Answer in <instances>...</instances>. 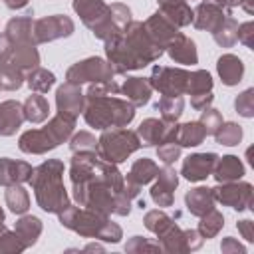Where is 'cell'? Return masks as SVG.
<instances>
[{
	"mask_svg": "<svg viewBox=\"0 0 254 254\" xmlns=\"http://www.w3.org/2000/svg\"><path fill=\"white\" fill-rule=\"evenodd\" d=\"M75 30V24L69 16L65 14H54V16H46L34 22V40L36 44H46V42H54L60 38H67L71 36Z\"/></svg>",
	"mask_w": 254,
	"mask_h": 254,
	"instance_id": "obj_13",
	"label": "cell"
},
{
	"mask_svg": "<svg viewBox=\"0 0 254 254\" xmlns=\"http://www.w3.org/2000/svg\"><path fill=\"white\" fill-rule=\"evenodd\" d=\"M147 34L151 36V40L159 46V48H167V44L179 34V28L175 24H171L161 12H155L153 16H149L145 22H143Z\"/></svg>",
	"mask_w": 254,
	"mask_h": 254,
	"instance_id": "obj_19",
	"label": "cell"
},
{
	"mask_svg": "<svg viewBox=\"0 0 254 254\" xmlns=\"http://www.w3.org/2000/svg\"><path fill=\"white\" fill-rule=\"evenodd\" d=\"M28 183L32 185L36 202L42 210L60 214L64 208L71 204L67 190L64 187V163L60 159H48L42 165H38L32 171Z\"/></svg>",
	"mask_w": 254,
	"mask_h": 254,
	"instance_id": "obj_3",
	"label": "cell"
},
{
	"mask_svg": "<svg viewBox=\"0 0 254 254\" xmlns=\"http://www.w3.org/2000/svg\"><path fill=\"white\" fill-rule=\"evenodd\" d=\"M212 99H214L212 91H206V93H198V95H192V97H190V105H192V109H196V111H202V109L210 107Z\"/></svg>",
	"mask_w": 254,
	"mask_h": 254,
	"instance_id": "obj_52",
	"label": "cell"
},
{
	"mask_svg": "<svg viewBox=\"0 0 254 254\" xmlns=\"http://www.w3.org/2000/svg\"><path fill=\"white\" fill-rule=\"evenodd\" d=\"M212 91V77L206 69H196L190 75V85H189V95H198V93H206Z\"/></svg>",
	"mask_w": 254,
	"mask_h": 254,
	"instance_id": "obj_42",
	"label": "cell"
},
{
	"mask_svg": "<svg viewBox=\"0 0 254 254\" xmlns=\"http://www.w3.org/2000/svg\"><path fill=\"white\" fill-rule=\"evenodd\" d=\"M30 0H4V4L10 8V10H20V8H26Z\"/></svg>",
	"mask_w": 254,
	"mask_h": 254,
	"instance_id": "obj_55",
	"label": "cell"
},
{
	"mask_svg": "<svg viewBox=\"0 0 254 254\" xmlns=\"http://www.w3.org/2000/svg\"><path fill=\"white\" fill-rule=\"evenodd\" d=\"M220 250L224 252V254H244L246 252V246L244 244H240L236 238H232V236H226V238H222V242H220Z\"/></svg>",
	"mask_w": 254,
	"mask_h": 254,
	"instance_id": "obj_51",
	"label": "cell"
},
{
	"mask_svg": "<svg viewBox=\"0 0 254 254\" xmlns=\"http://www.w3.org/2000/svg\"><path fill=\"white\" fill-rule=\"evenodd\" d=\"M10 56H12V40L2 32L0 34V64L8 62Z\"/></svg>",
	"mask_w": 254,
	"mask_h": 254,
	"instance_id": "obj_54",
	"label": "cell"
},
{
	"mask_svg": "<svg viewBox=\"0 0 254 254\" xmlns=\"http://www.w3.org/2000/svg\"><path fill=\"white\" fill-rule=\"evenodd\" d=\"M236 40L238 42H242L246 48H254V22L252 20H248V22H244V24H240L238 26V32H236Z\"/></svg>",
	"mask_w": 254,
	"mask_h": 254,
	"instance_id": "obj_50",
	"label": "cell"
},
{
	"mask_svg": "<svg viewBox=\"0 0 254 254\" xmlns=\"http://www.w3.org/2000/svg\"><path fill=\"white\" fill-rule=\"evenodd\" d=\"M22 107H24V119L30 123H42L50 115V103L40 93L28 95V99L22 103Z\"/></svg>",
	"mask_w": 254,
	"mask_h": 254,
	"instance_id": "obj_32",
	"label": "cell"
},
{
	"mask_svg": "<svg viewBox=\"0 0 254 254\" xmlns=\"http://www.w3.org/2000/svg\"><path fill=\"white\" fill-rule=\"evenodd\" d=\"M216 161H218V155L216 153H192V155H189L183 161L181 175L187 181H190V183L204 181L206 177L212 175Z\"/></svg>",
	"mask_w": 254,
	"mask_h": 254,
	"instance_id": "obj_16",
	"label": "cell"
},
{
	"mask_svg": "<svg viewBox=\"0 0 254 254\" xmlns=\"http://www.w3.org/2000/svg\"><path fill=\"white\" fill-rule=\"evenodd\" d=\"M206 137L204 127L200 125V121H189L183 125H177V133H175V143L181 147H198Z\"/></svg>",
	"mask_w": 254,
	"mask_h": 254,
	"instance_id": "obj_30",
	"label": "cell"
},
{
	"mask_svg": "<svg viewBox=\"0 0 254 254\" xmlns=\"http://www.w3.org/2000/svg\"><path fill=\"white\" fill-rule=\"evenodd\" d=\"M234 109L236 113H240L242 117H254V89L248 87L244 89L240 95H236L234 99Z\"/></svg>",
	"mask_w": 254,
	"mask_h": 254,
	"instance_id": "obj_46",
	"label": "cell"
},
{
	"mask_svg": "<svg viewBox=\"0 0 254 254\" xmlns=\"http://www.w3.org/2000/svg\"><path fill=\"white\" fill-rule=\"evenodd\" d=\"M125 252H161V244L159 242H151L143 236H133L127 244H125Z\"/></svg>",
	"mask_w": 254,
	"mask_h": 254,
	"instance_id": "obj_48",
	"label": "cell"
},
{
	"mask_svg": "<svg viewBox=\"0 0 254 254\" xmlns=\"http://www.w3.org/2000/svg\"><path fill=\"white\" fill-rule=\"evenodd\" d=\"M16 234L22 238V242L26 244V248L34 246L42 234V220L34 214H24L16 220Z\"/></svg>",
	"mask_w": 254,
	"mask_h": 254,
	"instance_id": "obj_31",
	"label": "cell"
},
{
	"mask_svg": "<svg viewBox=\"0 0 254 254\" xmlns=\"http://www.w3.org/2000/svg\"><path fill=\"white\" fill-rule=\"evenodd\" d=\"M24 107L22 103L14 101V99H8V101H2L0 103V135L2 137H10L14 135L22 123H24Z\"/></svg>",
	"mask_w": 254,
	"mask_h": 254,
	"instance_id": "obj_22",
	"label": "cell"
},
{
	"mask_svg": "<svg viewBox=\"0 0 254 254\" xmlns=\"http://www.w3.org/2000/svg\"><path fill=\"white\" fill-rule=\"evenodd\" d=\"M165 54L151 36L147 34L143 22H129L123 32L105 40V56L115 73H127L133 69H143Z\"/></svg>",
	"mask_w": 254,
	"mask_h": 254,
	"instance_id": "obj_2",
	"label": "cell"
},
{
	"mask_svg": "<svg viewBox=\"0 0 254 254\" xmlns=\"http://www.w3.org/2000/svg\"><path fill=\"white\" fill-rule=\"evenodd\" d=\"M139 147H141V141L135 131H131L127 127H111V129H105L101 133V137L97 139L95 153L99 159L119 165V163L127 161V157L133 155Z\"/></svg>",
	"mask_w": 254,
	"mask_h": 254,
	"instance_id": "obj_7",
	"label": "cell"
},
{
	"mask_svg": "<svg viewBox=\"0 0 254 254\" xmlns=\"http://www.w3.org/2000/svg\"><path fill=\"white\" fill-rule=\"evenodd\" d=\"M4 216H6V214H4V210H2V206H0V222H4Z\"/></svg>",
	"mask_w": 254,
	"mask_h": 254,
	"instance_id": "obj_59",
	"label": "cell"
},
{
	"mask_svg": "<svg viewBox=\"0 0 254 254\" xmlns=\"http://www.w3.org/2000/svg\"><path fill=\"white\" fill-rule=\"evenodd\" d=\"M4 230H6V226H4V222H0V234H2Z\"/></svg>",
	"mask_w": 254,
	"mask_h": 254,
	"instance_id": "obj_60",
	"label": "cell"
},
{
	"mask_svg": "<svg viewBox=\"0 0 254 254\" xmlns=\"http://www.w3.org/2000/svg\"><path fill=\"white\" fill-rule=\"evenodd\" d=\"M119 91L125 95L129 103H133L135 107H143L145 103H149L153 87L145 77H127L125 83L119 87Z\"/></svg>",
	"mask_w": 254,
	"mask_h": 254,
	"instance_id": "obj_26",
	"label": "cell"
},
{
	"mask_svg": "<svg viewBox=\"0 0 254 254\" xmlns=\"http://www.w3.org/2000/svg\"><path fill=\"white\" fill-rule=\"evenodd\" d=\"M236 32H238V22H236V18H232L228 14L224 18V22L212 32V38L220 48H230L236 44Z\"/></svg>",
	"mask_w": 254,
	"mask_h": 254,
	"instance_id": "obj_39",
	"label": "cell"
},
{
	"mask_svg": "<svg viewBox=\"0 0 254 254\" xmlns=\"http://www.w3.org/2000/svg\"><path fill=\"white\" fill-rule=\"evenodd\" d=\"M157 173H159V165H157L153 159L143 157V159H137V161L131 165V169H129L125 181L131 183V185L143 187V185L151 183V181L157 177Z\"/></svg>",
	"mask_w": 254,
	"mask_h": 254,
	"instance_id": "obj_29",
	"label": "cell"
},
{
	"mask_svg": "<svg viewBox=\"0 0 254 254\" xmlns=\"http://www.w3.org/2000/svg\"><path fill=\"white\" fill-rule=\"evenodd\" d=\"M222 226H224L222 212L216 210V208H212V210H208L206 214L200 216V222H198V228L196 230H198V234L202 238H214L222 230Z\"/></svg>",
	"mask_w": 254,
	"mask_h": 254,
	"instance_id": "obj_37",
	"label": "cell"
},
{
	"mask_svg": "<svg viewBox=\"0 0 254 254\" xmlns=\"http://www.w3.org/2000/svg\"><path fill=\"white\" fill-rule=\"evenodd\" d=\"M181 145H177V143H161V145H157V157H159V161H163L165 165H173L179 157H181Z\"/></svg>",
	"mask_w": 254,
	"mask_h": 254,
	"instance_id": "obj_49",
	"label": "cell"
},
{
	"mask_svg": "<svg viewBox=\"0 0 254 254\" xmlns=\"http://www.w3.org/2000/svg\"><path fill=\"white\" fill-rule=\"evenodd\" d=\"M206 2H214V4H218V6L226 8V10H230V8H234V6H240L242 0H206Z\"/></svg>",
	"mask_w": 254,
	"mask_h": 254,
	"instance_id": "obj_56",
	"label": "cell"
},
{
	"mask_svg": "<svg viewBox=\"0 0 254 254\" xmlns=\"http://www.w3.org/2000/svg\"><path fill=\"white\" fill-rule=\"evenodd\" d=\"M73 127H75L73 117L58 113L56 117H52L48 121V125H44L40 129L24 131L18 139V147L22 153H28V155H44V153L56 149L58 145L69 141V137L73 135Z\"/></svg>",
	"mask_w": 254,
	"mask_h": 254,
	"instance_id": "obj_6",
	"label": "cell"
},
{
	"mask_svg": "<svg viewBox=\"0 0 254 254\" xmlns=\"http://www.w3.org/2000/svg\"><path fill=\"white\" fill-rule=\"evenodd\" d=\"M24 81H26V73L22 69H18L8 62L0 64V89L14 91V89H20Z\"/></svg>",
	"mask_w": 254,
	"mask_h": 254,
	"instance_id": "obj_38",
	"label": "cell"
},
{
	"mask_svg": "<svg viewBox=\"0 0 254 254\" xmlns=\"http://www.w3.org/2000/svg\"><path fill=\"white\" fill-rule=\"evenodd\" d=\"M159 12L177 28H185L192 24V8L187 0H157Z\"/></svg>",
	"mask_w": 254,
	"mask_h": 254,
	"instance_id": "obj_24",
	"label": "cell"
},
{
	"mask_svg": "<svg viewBox=\"0 0 254 254\" xmlns=\"http://www.w3.org/2000/svg\"><path fill=\"white\" fill-rule=\"evenodd\" d=\"M143 222H145V228H147V230H151L153 234H161V232L173 222V218H171L167 212L155 208V210H149V212L145 214Z\"/></svg>",
	"mask_w": 254,
	"mask_h": 254,
	"instance_id": "obj_41",
	"label": "cell"
},
{
	"mask_svg": "<svg viewBox=\"0 0 254 254\" xmlns=\"http://www.w3.org/2000/svg\"><path fill=\"white\" fill-rule=\"evenodd\" d=\"M236 228L246 242H254V222L252 220H238Z\"/></svg>",
	"mask_w": 254,
	"mask_h": 254,
	"instance_id": "obj_53",
	"label": "cell"
},
{
	"mask_svg": "<svg viewBox=\"0 0 254 254\" xmlns=\"http://www.w3.org/2000/svg\"><path fill=\"white\" fill-rule=\"evenodd\" d=\"M212 177L216 179V183H230V181H238L244 177V165L236 155H224L218 157Z\"/></svg>",
	"mask_w": 254,
	"mask_h": 254,
	"instance_id": "obj_28",
	"label": "cell"
},
{
	"mask_svg": "<svg viewBox=\"0 0 254 254\" xmlns=\"http://www.w3.org/2000/svg\"><path fill=\"white\" fill-rule=\"evenodd\" d=\"M155 109L161 113V119L167 123H177L185 109L183 95H161V99L155 103Z\"/></svg>",
	"mask_w": 254,
	"mask_h": 254,
	"instance_id": "obj_34",
	"label": "cell"
},
{
	"mask_svg": "<svg viewBox=\"0 0 254 254\" xmlns=\"http://www.w3.org/2000/svg\"><path fill=\"white\" fill-rule=\"evenodd\" d=\"M85 250H103L99 244H89V246H85Z\"/></svg>",
	"mask_w": 254,
	"mask_h": 254,
	"instance_id": "obj_58",
	"label": "cell"
},
{
	"mask_svg": "<svg viewBox=\"0 0 254 254\" xmlns=\"http://www.w3.org/2000/svg\"><path fill=\"white\" fill-rule=\"evenodd\" d=\"M119 93V85L113 81V79H107V81H93L87 91H85V97H99V95H115Z\"/></svg>",
	"mask_w": 254,
	"mask_h": 254,
	"instance_id": "obj_47",
	"label": "cell"
},
{
	"mask_svg": "<svg viewBox=\"0 0 254 254\" xmlns=\"http://www.w3.org/2000/svg\"><path fill=\"white\" fill-rule=\"evenodd\" d=\"M214 139H216V143H218V145L234 147V145H238V143H240V139H242V127H240L238 123H232V121L222 123V125L216 129Z\"/></svg>",
	"mask_w": 254,
	"mask_h": 254,
	"instance_id": "obj_40",
	"label": "cell"
},
{
	"mask_svg": "<svg viewBox=\"0 0 254 254\" xmlns=\"http://www.w3.org/2000/svg\"><path fill=\"white\" fill-rule=\"evenodd\" d=\"M60 224L73 230L75 234L83 236V238H99L103 242H119L123 238V230L117 222H113L109 216L91 210V208H79L69 204L67 208H64L60 214Z\"/></svg>",
	"mask_w": 254,
	"mask_h": 254,
	"instance_id": "obj_4",
	"label": "cell"
},
{
	"mask_svg": "<svg viewBox=\"0 0 254 254\" xmlns=\"http://www.w3.org/2000/svg\"><path fill=\"white\" fill-rule=\"evenodd\" d=\"M230 12L214 2H200L194 10H192V26L196 30H202V32H214L222 22L224 18L228 16Z\"/></svg>",
	"mask_w": 254,
	"mask_h": 254,
	"instance_id": "obj_18",
	"label": "cell"
},
{
	"mask_svg": "<svg viewBox=\"0 0 254 254\" xmlns=\"http://www.w3.org/2000/svg\"><path fill=\"white\" fill-rule=\"evenodd\" d=\"M198 121H200V125L204 127L206 135H214L216 129L224 123V121H222V113H220L218 109H214V107H206V109H202Z\"/></svg>",
	"mask_w": 254,
	"mask_h": 254,
	"instance_id": "obj_45",
	"label": "cell"
},
{
	"mask_svg": "<svg viewBox=\"0 0 254 254\" xmlns=\"http://www.w3.org/2000/svg\"><path fill=\"white\" fill-rule=\"evenodd\" d=\"M113 75H115V71L107 60L91 56L81 62H75L67 69L65 81L81 85V83H93V81H107V79H113Z\"/></svg>",
	"mask_w": 254,
	"mask_h": 254,
	"instance_id": "obj_11",
	"label": "cell"
},
{
	"mask_svg": "<svg viewBox=\"0 0 254 254\" xmlns=\"http://www.w3.org/2000/svg\"><path fill=\"white\" fill-rule=\"evenodd\" d=\"M240 6H244V10H246L248 14H252V12H254V10H252V0H242V2H240Z\"/></svg>",
	"mask_w": 254,
	"mask_h": 254,
	"instance_id": "obj_57",
	"label": "cell"
},
{
	"mask_svg": "<svg viewBox=\"0 0 254 254\" xmlns=\"http://www.w3.org/2000/svg\"><path fill=\"white\" fill-rule=\"evenodd\" d=\"M214 194H212V189L208 187H196V189H190L187 194H185V204H187V210L192 214V216H202L206 214L208 210L214 208Z\"/></svg>",
	"mask_w": 254,
	"mask_h": 254,
	"instance_id": "obj_27",
	"label": "cell"
},
{
	"mask_svg": "<svg viewBox=\"0 0 254 254\" xmlns=\"http://www.w3.org/2000/svg\"><path fill=\"white\" fill-rule=\"evenodd\" d=\"M32 30H34V22L30 16H16V18L8 20L4 34L12 42H36Z\"/></svg>",
	"mask_w": 254,
	"mask_h": 254,
	"instance_id": "obj_33",
	"label": "cell"
},
{
	"mask_svg": "<svg viewBox=\"0 0 254 254\" xmlns=\"http://www.w3.org/2000/svg\"><path fill=\"white\" fill-rule=\"evenodd\" d=\"M83 105H85V95L81 91V85L65 81L58 87V91H56L58 113H64V115L77 119V115L83 111Z\"/></svg>",
	"mask_w": 254,
	"mask_h": 254,
	"instance_id": "obj_17",
	"label": "cell"
},
{
	"mask_svg": "<svg viewBox=\"0 0 254 254\" xmlns=\"http://www.w3.org/2000/svg\"><path fill=\"white\" fill-rule=\"evenodd\" d=\"M38 44L36 42H12V56L8 64L16 65L24 73L38 67L40 64V54H38Z\"/></svg>",
	"mask_w": 254,
	"mask_h": 254,
	"instance_id": "obj_23",
	"label": "cell"
},
{
	"mask_svg": "<svg viewBox=\"0 0 254 254\" xmlns=\"http://www.w3.org/2000/svg\"><path fill=\"white\" fill-rule=\"evenodd\" d=\"M155 185L151 187V200L157 206H173L175 202V189L179 185V173L171 167L165 165L163 169H159L157 177H155Z\"/></svg>",
	"mask_w": 254,
	"mask_h": 254,
	"instance_id": "obj_15",
	"label": "cell"
},
{
	"mask_svg": "<svg viewBox=\"0 0 254 254\" xmlns=\"http://www.w3.org/2000/svg\"><path fill=\"white\" fill-rule=\"evenodd\" d=\"M24 250H26V244L16 234V230L6 228L0 234V254H18V252H24Z\"/></svg>",
	"mask_w": 254,
	"mask_h": 254,
	"instance_id": "obj_44",
	"label": "cell"
},
{
	"mask_svg": "<svg viewBox=\"0 0 254 254\" xmlns=\"http://www.w3.org/2000/svg\"><path fill=\"white\" fill-rule=\"evenodd\" d=\"M4 200L6 206L14 212V214H24L30 208V194L22 185H10L4 190Z\"/></svg>",
	"mask_w": 254,
	"mask_h": 254,
	"instance_id": "obj_35",
	"label": "cell"
},
{
	"mask_svg": "<svg viewBox=\"0 0 254 254\" xmlns=\"http://www.w3.org/2000/svg\"><path fill=\"white\" fill-rule=\"evenodd\" d=\"M69 181L75 202L105 216H127L141 192V187L127 183L113 163L99 159L93 151L73 153Z\"/></svg>",
	"mask_w": 254,
	"mask_h": 254,
	"instance_id": "obj_1",
	"label": "cell"
},
{
	"mask_svg": "<svg viewBox=\"0 0 254 254\" xmlns=\"http://www.w3.org/2000/svg\"><path fill=\"white\" fill-rule=\"evenodd\" d=\"M202 236L198 230L192 228H181L177 222H171L161 234H157V242L161 244L163 252L169 254H183V252H192L202 246Z\"/></svg>",
	"mask_w": 254,
	"mask_h": 254,
	"instance_id": "obj_10",
	"label": "cell"
},
{
	"mask_svg": "<svg viewBox=\"0 0 254 254\" xmlns=\"http://www.w3.org/2000/svg\"><path fill=\"white\" fill-rule=\"evenodd\" d=\"M139 135L141 145L145 147H153V145H161V143H175V133H177V123H167L163 119H143L141 125L135 131Z\"/></svg>",
	"mask_w": 254,
	"mask_h": 254,
	"instance_id": "obj_14",
	"label": "cell"
},
{
	"mask_svg": "<svg viewBox=\"0 0 254 254\" xmlns=\"http://www.w3.org/2000/svg\"><path fill=\"white\" fill-rule=\"evenodd\" d=\"M216 71H218L222 83L232 87V85H238L242 81V77H244V64H242V60L238 56L224 54L216 62Z\"/></svg>",
	"mask_w": 254,
	"mask_h": 254,
	"instance_id": "obj_25",
	"label": "cell"
},
{
	"mask_svg": "<svg viewBox=\"0 0 254 254\" xmlns=\"http://www.w3.org/2000/svg\"><path fill=\"white\" fill-rule=\"evenodd\" d=\"M192 71L183 67H169V65H155L149 77L153 89L161 95H185L189 93Z\"/></svg>",
	"mask_w": 254,
	"mask_h": 254,
	"instance_id": "obj_9",
	"label": "cell"
},
{
	"mask_svg": "<svg viewBox=\"0 0 254 254\" xmlns=\"http://www.w3.org/2000/svg\"><path fill=\"white\" fill-rule=\"evenodd\" d=\"M71 6L75 14L81 18V22L93 32L95 38L105 42L115 34H119V30L111 22L109 4H105L103 0H73Z\"/></svg>",
	"mask_w": 254,
	"mask_h": 254,
	"instance_id": "obj_8",
	"label": "cell"
},
{
	"mask_svg": "<svg viewBox=\"0 0 254 254\" xmlns=\"http://www.w3.org/2000/svg\"><path fill=\"white\" fill-rule=\"evenodd\" d=\"M252 185L246 183V181H230V183H218V187L212 189V194H214V200L224 204V206H230L234 210H246V208H252Z\"/></svg>",
	"mask_w": 254,
	"mask_h": 254,
	"instance_id": "obj_12",
	"label": "cell"
},
{
	"mask_svg": "<svg viewBox=\"0 0 254 254\" xmlns=\"http://www.w3.org/2000/svg\"><path fill=\"white\" fill-rule=\"evenodd\" d=\"M32 165L26 161H16L2 157L0 159V185L10 187V185H22L28 183L32 177Z\"/></svg>",
	"mask_w": 254,
	"mask_h": 254,
	"instance_id": "obj_21",
	"label": "cell"
},
{
	"mask_svg": "<svg viewBox=\"0 0 254 254\" xmlns=\"http://www.w3.org/2000/svg\"><path fill=\"white\" fill-rule=\"evenodd\" d=\"M81 113L89 127L105 131L111 127H127L135 117V105L129 103L127 99L113 95L85 97V105Z\"/></svg>",
	"mask_w": 254,
	"mask_h": 254,
	"instance_id": "obj_5",
	"label": "cell"
},
{
	"mask_svg": "<svg viewBox=\"0 0 254 254\" xmlns=\"http://www.w3.org/2000/svg\"><path fill=\"white\" fill-rule=\"evenodd\" d=\"M26 83L34 93H46L56 83V75L44 67H34L26 71Z\"/></svg>",
	"mask_w": 254,
	"mask_h": 254,
	"instance_id": "obj_36",
	"label": "cell"
},
{
	"mask_svg": "<svg viewBox=\"0 0 254 254\" xmlns=\"http://www.w3.org/2000/svg\"><path fill=\"white\" fill-rule=\"evenodd\" d=\"M69 149H71V153H85V151H93L95 153L97 139L89 131H79V133L69 137Z\"/></svg>",
	"mask_w": 254,
	"mask_h": 254,
	"instance_id": "obj_43",
	"label": "cell"
},
{
	"mask_svg": "<svg viewBox=\"0 0 254 254\" xmlns=\"http://www.w3.org/2000/svg\"><path fill=\"white\" fill-rule=\"evenodd\" d=\"M165 52L169 54V58L175 64H183V65H194V64H198V54H196L194 42L189 36L181 34V32L167 44Z\"/></svg>",
	"mask_w": 254,
	"mask_h": 254,
	"instance_id": "obj_20",
	"label": "cell"
}]
</instances>
